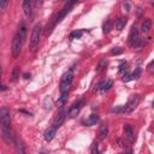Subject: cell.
<instances>
[{
  "label": "cell",
  "mask_w": 154,
  "mask_h": 154,
  "mask_svg": "<svg viewBox=\"0 0 154 154\" xmlns=\"http://www.w3.org/2000/svg\"><path fill=\"white\" fill-rule=\"evenodd\" d=\"M0 124L2 129V137L6 143L12 142V134H11V116L10 109L7 107L0 108Z\"/></svg>",
  "instance_id": "cell-1"
},
{
  "label": "cell",
  "mask_w": 154,
  "mask_h": 154,
  "mask_svg": "<svg viewBox=\"0 0 154 154\" xmlns=\"http://www.w3.org/2000/svg\"><path fill=\"white\" fill-rule=\"evenodd\" d=\"M73 5H75V2H67V4H65V6H64L55 16L52 17V20H51V22L47 24V26H46V35H48V34L52 32V30L54 29V26H55L58 23H60V22L64 19V17L72 10Z\"/></svg>",
  "instance_id": "cell-2"
},
{
  "label": "cell",
  "mask_w": 154,
  "mask_h": 154,
  "mask_svg": "<svg viewBox=\"0 0 154 154\" xmlns=\"http://www.w3.org/2000/svg\"><path fill=\"white\" fill-rule=\"evenodd\" d=\"M73 70H75V66H71L67 72H65L60 79V93L61 94H66L69 93V89L71 87V83H72V79H73Z\"/></svg>",
  "instance_id": "cell-3"
},
{
  "label": "cell",
  "mask_w": 154,
  "mask_h": 154,
  "mask_svg": "<svg viewBox=\"0 0 154 154\" xmlns=\"http://www.w3.org/2000/svg\"><path fill=\"white\" fill-rule=\"evenodd\" d=\"M41 31H42V26H41V24H36V25H34L32 31H31V35H30V48H31V51H34V49L37 47L38 41H40Z\"/></svg>",
  "instance_id": "cell-4"
},
{
  "label": "cell",
  "mask_w": 154,
  "mask_h": 154,
  "mask_svg": "<svg viewBox=\"0 0 154 154\" xmlns=\"http://www.w3.org/2000/svg\"><path fill=\"white\" fill-rule=\"evenodd\" d=\"M23 41L22 38L19 37L18 34H16L13 36V40H12V48H11V52H12V57L13 58H18L20 52H22V47H23Z\"/></svg>",
  "instance_id": "cell-5"
},
{
  "label": "cell",
  "mask_w": 154,
  "mask_h": 154,
  "mask_svg": "<svg viewBox=\"0 0 154 154\" xmlns=\"http://www.w3.org/2000/svg\"><path fill=\"white\" fill-rule=\"evenodd\" d=\"M138 102H140V95H132L131 97H130V100L128 101V103L123 107V112L124 113H131L137 106H138Z\"/></svg>",
  "instance_id": "cell-6"
},
{
  "label": "cell",
  "mask_w": 154,
  "mask_h": 154,
  "mask_svg": "<svg viewBox=\"0 0 154 154\" xmlns=\"http://www.w3.org/2000/svg\"><path fill=\"white\" fill-rule=\"evenodd\" d=\"M138 40H140L138 38V28L136 26V24H134L131 26V30H130V34H129V45L135 46Z\"/></svg>",
  "instance_id": "cell-7"
},
{
  "label": "cell",
  "mask_w": 154,
  "mask_h": 154,
  "mask_svg": "<svg viewBox=\"0 0 154 154\" xmlns=\"http://www.w3.org/2000/svg\"><path fill=\"white\" fill-rule=\"evenodd\" d=\"M112 84H113V82H112L111 79L102 81V82H99V83L95 85L94 90H100V91H101V94H105V93H106V91L112 87Z\"/></svg>",
  "instance_id": "cell-8"
},
{
  "label": "cell",
  "mask_w": 154,
  "mask_h": 154,
  "mask_svg": "<svg viewBox=\"0 0 154 154\" xmlns=\"http://www.w3.org/2000/svg\"><path fill=\"white\" fill-rule=\"evenodd\" d=\"M66 116H67V112H66V111H61V112H60V113L54 118L52 126H53L54 129H58L59 126H61V124L64 123V120H65Z\"/></svg>",
  "instance_id": "cell-9"
},
{
  "label": "cell",
  "mask_w": 154,
  "mask_h": 154,
  "mask_svg": "<svg viewBox=\"0 0 154 154\" xmlns=\"http://www.w3.org/2000/svg\"><path fill=\"white\" fill-rule=\"evenodd\" d=\"M82 106H83V100H78L77 102H75V103L72 105V107L70 108V112H69L70 118H75V117L79 113V111H81Z\"/></svg>",
  "instance_id": "cell-10"
},
{
  "label": "cell",
  "mask_w": 154,
  "mask_h": 154,
  "mask_svg": "<svg viewBox=\"0 0 154 154\" xmlns=\"http://www.w3.org/2000/svg\"><path fill=\"white\" fill-rule=\"evenodd\" d=\"M124 134H125V137L129 140V142H132L134 141V130H132V126L130 124H125V126H124Z\"/></svg>",
  "instance_id": "cell-11"
},
{
  "label": "cell",
  "mask_w": 154,
  "mask_h": 154,
  "mask_svg": "<svg viewBox=\"0 0 154 154\" xmlns=\"http://www.w3.org/2000/svg\"><path fill=\"white\" fill-rule=\"evenodd\" d=\"M23 10H24L25 16L28 18H31V16H32V8H31V2L29 0L23 1Z\"/></svg>",
  "instance_id": "cell-12"
},
{
  "label": "cell",
  "mask_w": 154,
  "mask_h": 154,
  "mask_svg": "<svg viewBox=\"0 0 154 154\" xmlns=\"http://www.w3.org/2000/svg\"><path fill=\"white\" fill-rule=\"evenodd\" d=\"M99 116H96V114H90L83 123H84V125L85 126H91V125H95L97 122H99Z\"/></svg>",
  "instance_id": "cell-13"
},
{
  "label": "cell",
  "mask_w": 154,
  "mask_h": 154,
  "mask_svg": "<svg viewBox=\"0 0 154 154\" xmlns=\"http://www.w3.org/2000/svg\"><path fill=\"white\" fill-rule=\"evenodd\" d=\"M55 132H57V129H54L53 126H51V128H49L48 130H46V132H45V140H46L47 142H51V141L54 138Z\"/></svg>",
  "instance_id": "cell-14"
},
{
  "label": "cell",
  "mask_w": 154,
  "mask_h": 154,
  "mask_svg": "<svg viewBox=\"0 0 154 154\" xmlns=\"http://www.w3.org/2000/svg\"><path fill=\"white\" fill-rule=\"evenodd\" d=\"M126 22H128V18L126 17H119L118 19H116V28L117 30H123L126 25Z\"/></svg>",
  "instance_id": "cell-15"
},
{
  "label": "cell",
  "mask_w": 154,
  "mask_h": 154,
  "mask_svg": "<svg viewBox=\"0 0 154 154\" xmlns=\"http://www.w3.org/2000/svg\"><path fill=\"white\" fill-rule=\"evenodd\" d=\"M17 34L19 35V37H20V38H22V41L24 42V41H25V38H26V26H25V23H24V22H22V23H20V25H19V29H18Z\"/></svg>",
  "instance_id": "cell-16"
},
{
  "label": "cell",
  "mask_w": 154,
  "mask_h": 154,
  "mask_svg": "<svg viewBox=\"0 0 154 154\" xmlns=\"http://www.w3.org/2000/svg\"><path fill=\"white\" fill-rule=\"evenodd\" d=\"M152 29V20L150 19H144V22L142 23V26H141V31L143 34H148Z\"/></svg>",
  "instance_id": "cell-17"
},
{
  "label": "cell",
  "mask_w": 154,
  "mask_h": 154,
  "mask_svg": "<svg viewBox=\"0 0 154 154\" xmlns=\"http://www.w3.org/2000/svg\"><path fill=\"white\" fill-rule=\"evenodd\" d=\"M112 26H113L112 20H111V19H106V20L103 22V24H102V32H103L105 35L108 34V32L112 30Z\"/></svg>",
  "instance_id": "cell-18"
},
{
  "label": "cell",
  "mask_w": 154,
  "mask_h": 154,
  "mask_svg": "<svg viewBox=\"0 0 154 154\" xmlns=\"http://www.w3.org/2000/svg\"><path fill=\"white\" fill-rule=\"evenodd\" d=\"M108 134V125L107 124H101L100 129H99V136L101 140H103Z\"/></svg>",
  "instance_id": "cell-19"
},
{
  "label": "cell",
  "mask_w": 154,
  "mask_h": 154,
  "mask_svg": "<svg viewBox=\"0 0 154 154\" xmlns=\"http://www.w3.org/2000/svg\"><path fill=\"white\" fill-rule=\"evenodd\" d=\"M16 152H17V154H26L25 147L22 141H16Z\"/></svg>",
  "instance_id": "cell-20"
},
{
  "label": "cell",
  "mask_w": 154,
  "mask_h": 154,
  "mask_svg": "<svg viewBox=\"0 0 154 154\" xmlns=\"http://www.w3.org/2000/svg\"><path fill=\"white\" fill-rule=\"evenodd\" d=\"M84 34V30H75L72 31L70 35H69V38L70 40H75V38H81L82 35Z\"/></svg>",
  "instance_id": "cell-21"
},
{
  "label": "cell",
  "mask_w": 154,
  "mask_h": 154,
  "mask_svg": "<svg viewBox=\"0 0 154 154\" xmlns=\"http://www.w3.org/2000/svg\"><path fill=\"white\" fill-rule=\"evenodd\" d=\"M106 65H107V60L103 58V59H101L100 60V63H99V65H97V67H96V72L97 73H100L101 71H103L105 70V67H106Z\"/></svg>",
  "instance_id": "cell-22"
},
{
  "label": "cell",
  "mask_w": 154,
  "mask_h": 154,
  "mask_svg": "<svg viewBox=\"0 0 154 154\" xmlns=\"http://www.w3.org/2000/svg\"><path fill=\"white\" fill-rule=\"evenodd\" d=\"M66 100H67V93H66V94H61V96L57 100V103H55L57 107H61V106L66 102Z\"/></svg>",
  "instance_id": "cell-23"
},
{
  "label": "cell",
  "mask_w": 154,
  "mask_h": 154,
  "mask_svg": "<svg viewBox=\"0 0 154 154\" xmlns=\"http://www.w3.org/2000/svg\"><path fill=\"white\" fill-rule=\"evenodd\" d=\"M19 77V66H14L13 71H12V79L13 81H17Z\"/></svg>",
  "instance_id": "cell-24"
},
{
  "label": "cell",
  "mask_w": 154,
  "mask_h": 154,
  "mask_svg": "<svg viewBox=\"0 0 154 154\" xmlns=\"http://www.w3.org/2000/svg\"><path fill=\"white\" fill-rule=\"evenodd\" d=\"M140 76H141V69H136V70L130 75V78H131V79H137Z\"/></svg>",
  "instance_id": "cell-25"
},
{
  "label": "cell",
  "mask_w": 154,
  "mask_h": 154,
  "mask_svg": "<svg viewBox=\"0 0 154 154\" xmlns=\"http://www.w3.org/2000/svg\"><path fill=\"white\" fill-rule=\"evenodd\" d=\"M111 53H112L113 55H118V54H122V53H123V49H122L120 47H113L112 51H111Z\"/></svg>",
  "instance_id": "cell-26"
},
{
  "label": "cell",
  "mask_w": 154,
  "mask_h": 154,
  "mask_svg": "<svg viewBox=\"0 0 154 154\" xmlns=\"http://www.w3.org/2000/svg\"><path fill=\"white\" fill-rule=\"evenodd\" d=\"M91 154H99V143L94 142L91 146Z\"/></svg>",
  "instance_id": "cell-27"
},
{
  "label": "cell",
  "mask_w": 154,
  "mask_h": 154,
  "mask_svg": "<svg viewBox=\"0 0 154 154\" xmlns=\"http://www.w3.org/2000/svg\"><path fill=\"white\" fill-rule=\"evenodd\" d=\"M126 63L125 61H123L122 64H120V66H119V73H123L124 72V70H126Z\"/></svg>",
  "instance_id": "cell-28"
},
{
  "label": "cell",
  "mask_w": 154,
  "mask_h": 154,
  "mask_svg": "<svg viewBox=\"0 0 154 154\" xmlns=\"http://www.w3.org/2000/svg\"><path fill=\"white\" fill-rule=\"evenodd\" d=\"M122 109H123V107H122V106H118V107L112 108V112H119V111H122Z\"/></svg>",
  "instance_id": "cell-29"
},
{
  "label": "cell",
  "mask_w": 154,
  "mask_h": 154,
  "mask_svg": "<svg viewBox=\"0 0 154 154\" xmlns=\"http://www.w3.org/2000/svg\"><path fill=\"white\" fill-rule=\"evenodd\" d=\"M124 8H126V11H130V4L128 1L124 2Z\"/></svg>",
  "instance_id": "cell-30"
},
{
  "label": "cell",
  "mask_w": 154,
  "mask_h": 154,
  "mask_svg": "<svg viewBox=\"0 0 154 154\" xmlns=\"http://www.w3.org/2000/svg\"><path fill=\"white\" fill-rule=\"evenodd\" d=\"M6 5H7V2H6V1H0V7H1V8H4Z\"/></svg>",
  "instance_id": "cell-31"
},
{
  "label": "cell",
  "mask_w": 154,
  "mask_h": 154,
  "mask_svg": "<svg viewBox=\"0 0 154 154\" xmlns=\"http://www.w3.org/2000/svg\"><path fill=\"white\" fill-rule=\"evenodd\" d=\"M7 88L5 87V85H0V90H6Z\"/></svg>",
  "instance_id": "cell-32"
},
{
  "label": "cell",
  "mask_w": 154,
  "mask_h": 154,
  "mask_svg": "<svg viewBox=\"0 0 154 154\" xmlns=\"http://www.w3.org/2000/svg\"><path fill=\"white\" fill-rule=\"evenodd\" d=\"M24 78H30V75H28V73H24Z\"/></svg>",
  "instance_id": "cell-33"
},
{
  "label": "cell",
  "mask_w": 154,
  "mask_h": 154,
  "mask_svg": "<svg viewBox=\"0 0 154 154\" xmlns=\"http://www.w3.org/2000/svg\"><path fill=\"white\" fill-rule=\"evenodd\" d=\"M0 76H1V66H0Z\"/></svg>",
  "instance_id": "cell-34"
}]
</instances>
